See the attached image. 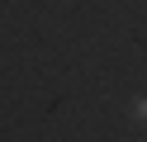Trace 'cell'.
Segmentation results:
<instances>
[{
    "instance_id": "1",
    "label": "cell",
    "mask_w": 147,
    "mask_h": 142,
    "mask_svg": "<svg viewBox=\"0 0 147 142\" xmlns=\"http://www.w3.org/2000/svg\"><path fill=\"white\" fill-rule=\"evenodd\" d=\"M133 123H138V128H147V95H138V100H133Z\"/></svg>"
}]
</instances>
